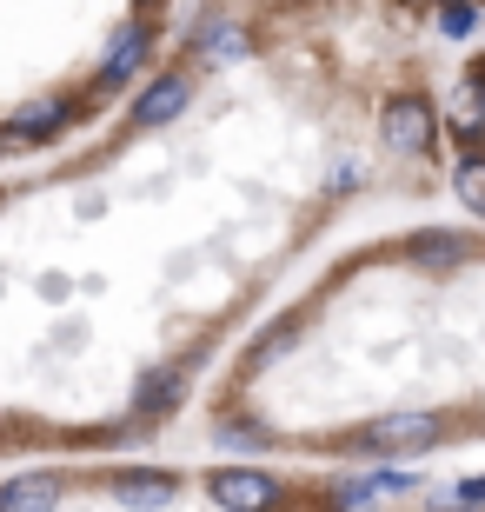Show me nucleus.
<instances>
[{"mask_svg":"<svg viewBox=\"0 0 485 512\" xmlns=\"http://www.w3.org/2000/svg\"><path fill=\"white\" fill-rule=\"evenodd\" d=\"M379 133H386V153H406V160H419V153H432V133H439V120H432L426 100H386V114H379Z\"/></svg>","mask_w":485,"mask_h":512,"instance_id":"f257e3e1","label":"nucleus"},{"mask_svg":"<svg viewBox=\"0 0 485 512\" xmlns=\"http://www.w3.org/2000/svg\"><path fill=\"white\" fill-rule=\"evenodd\" d=\"M213 499H220L226 512H273L280 506V486H273V473L226 466V473H213Z\"/></svg>","mask_w":485,"mask_h":512,"instance_id":"f03ea898","label":"nucleus"},{"mask_svg":"<svg viewBox=\"0 0 485 512\" xmlns=\"http://www.w3.org/2000/svg\"><path fill=\"white\" fill-rule=\"evenodd\" d=\"M432 439H439V419L432 413H399V419L366 426L359 446H366V453H419V446H432Z\"/></svg>","mask_w":485,"mask_h":512,"instance_id":"7ed1b4c3","label":"nucleus"},{"mask_svg":"<svg viewBox=\"0 0 485 512\" xmlns=\"http://www.w3.org/2000/svg\"><path fill=\"white\" fill-rule=\"evenodd\" d=\"M180 107H187V80L167 74V80H153L147 94L133 100V120H140V127H167V120H180Z\"/></svg>","mask_w":485,"mask_h":512,"instance_id":"20e7f679","label":"nucleus"},{"mask_svg":"<svg viewBox=\"0 0 485 512\" xmlns=\"http://www.w3.org/2000/svg\"><path fill=\"white\" fill-rule=\"evenodd\" d=\"M54 499H60V479H47V473H27V479L0 486V512H47Z\"/></svg>","mask_w":485,"mask_h":512,"instance_id":"39448f33","label":"nucleus"},{"mask_svg":"<svg viewBox=\"0 0 485 512\" xmlns=\"http://www.w3.org/2000/svg\"><path fill=\"white\" fill-rule=\"evenodd\" d=\"M147 54V34L140 27H120V40H113V54H107V67H100V87H113V80H127L133 74V60Z\"/></svg>","mask_w":485,"mask_h":512,"instance_id":"423d86ee","label":"nucleus"},{"mask_svg":"<svg viewBox=\"0 0 485 512\" xmlns=\"http://www.w3.org/2000/svg\"><path fill=\"white\" fill-rule=\"evenodd\" d=\"M412 260L452 266V260H466V240H459V233H412Z\"/></svg>","mask_w":485,"mask_h":512,"instance_id":"0eeeda50","label":"nucleus"},{"mask_svg":"<svg viewBox=\"0 0 485 512\" xmlns=\"http://www.w3.org/2000/svg\"><path fill=\"white\" fill-rule=\"evenodd\" d=\"M452 187H459V200H466L472 213H485V153H466V160H459Z\"/></svg>","mask_w":485,"mask_h":512,"instance_id":"6e6552de","label":"nucleus"},{"mask_svg":"<svg viewBox=\"0 0 485 512\" xmlns=\"http://www.w3.org/2000/svg\"><path fill=\"white\" fill-rule=\"evenodd\" d=\"M173 479H120V506H167Z\"/></svg>","mask_w":485,"mask_h":512,"instance_id":"1a4fd4ad","label":"nucleus"},{"mask_svg":"<svg viewBox=\"0 0 485 512\" xmlns=\"http://www.w3.org/2000/svg\"><path fill=\"white\" fill-rule=\"evenodd\" d=\"M54 127H60V107H27L14 120V133H54Z\"/></svg>","mask_w":485,"mask_h":512,"instance_id":"9d476101","label":"nucleus"},{"mask_svg":"<svg viewBox=\"0 0 485 512\" xmlns=\"http://www.w3.org/2000/svg\"><path fill=\"white\" fill-rule=\"evenodd\" d=\"M479 120H485V100H479V87H466L459 94V133H479Z\"/></svg>","mask_w":485,"mask_h":512,"instance_id":"9b49d317","label":"nucleus"},{"mask_svg":"<svg viewBox=\"0 0 485 512\" xmlns=\"http://www.w3.org/2000/svg\"><path fill=\"white\" fill-rule=\"evenodd\" d=\"M472 20H479V14H472L466 0H452L446 14H439V27H446V34H472Z\"/></svg>","mask_w":485,"mask_h":512,"instance_id":"f8f14e48","label":"nucleus"}]
</instances>
